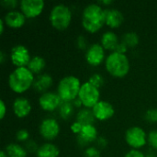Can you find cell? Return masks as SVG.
Here are the masks:
<instances>
[{
	"instance_id": "obj_10",
	"label": "cell",
	"mask_w": 157,
	"mask_h": 157,
	"mask_svg": "<svg viewBox=\"0 0 157 157\" xmlns=\"http://www.w3.org/2000/svg\"><path fill=\"white\" fill-rule=\"evenodd\" d=\"M22 13L28 18L38 17L43 10V0H21L19 3Z\"/></svg>"
},
{
	"instance_id": "obj_21",
	"label": "cell",
	"mask_w": 157,
	"mask_h": 157,
	"mask_svg": "<svg viewBox=\"0 0 157 157\" xmlns=\"http://www.w3.org/2000/svg\"><path fill=\"white\" fill-rule=\"evenodd\" d=\"M96 118L94 116L93 110L87 108L81 109L76 114V121L81 123L83 126L93 124Z\"/></svg>"
},
{
	"instance_id": "obj_13",
	"label": "cell",
	"mask_w": 157,
	"mask_h": 157,
	"mask_svg": "<svg viewBox=\"0 0 157 157\" xmlns=\"http://www.w3.org/2000/svg\"><path fill=\"white\" fill-rule=\"evenodd\" d=\"M94 116L98 121H107L114 115L113 106L105 100H100L92 109Z\"/></svg>"
},
{
	"instance_id": "obj_6",
	"label": "cell",
	"mask_w": 157,
	"mask_h": 157,
	"mask_svg": "<svg viewBox=\"0 0 157 157\" xmlns=\"http://www.w3.org/2000/svg\"><path fill=\"white\" fill-rule=\"evenodd\" d=\"M99 97L100 93L98 88L91 85L89 82H86L81 86L78 98L82 101L83 106H85V108L93 109L94 106L100 101Z\"/></svg>"
},
{
	"instance_id": "obj_12",
	"label": "cell",
	"mask_w": 157,
	"mask_h": 157,
	"mask_svg": "<svg viewBox=\"0 0 157 157\" xmlns=\"http://www.w3.org/2000/svg\"><path fill=\"white\" fill-rule=\"evenodd\" d=\"M105 58V49L99 43H94L88 47L86 52V60L92 66L99 65Z\"/></svg>"
},
{
	"instance_id": "obj_40",
	"label": "cell",
	"mask_w": 157,
	"mask_h": 157,
	"mask_svg": "<svg viewBox=\"0 0 157 157\" xmlns=\"http://www.w3.org/2000/svg\"><path fill=\"white\" fill-rule=\"evenodd\" d=\"M5 60H6V54L3 51H1L0 52V63H3L5 62Z\"/></svg>"
},
{
	"instance_id": "obj_8",
	"label": "cell",
	"mask_w": 157,
	"mask_h": 157,
	"mask_svg": "<svg viewBox=\"0 0 157 157\" xmlns=\"http://www.w3.org/2000/svg\"><path fill=\"white\" fill-rule=\"evenodd\" d=\"M10 59L12 63L17 67H26L31 60L29 50L25 46L20 44L16 45L12 48Z\"/></svg>"
},
{
	"instance_id": "obj_39",
	"label": "cell",
	"mask_w": 157,
	"mask_h": 157,
	"mask_svg": "<svg viewBox=\"0 0 157 157\" xmlns=\"http://www.w3.org/2000/svg\"><path fill=\"white\" fill-rule=\"evenodd\" d=\"M73 105H74L75 108H80V107L83 105V103H82V101L79 99V98H76L73 101Z\"/></svg>"
},
{
	"instance_id": "obj_22",
	"label": "cell",
	"mask_w": 157,
	"mask_h": 157,
	"mask_svg": "<svg viewBox=\"0 0 157 157\" xmlns=\"http://www.w3.org/2000/svg\"><path fill=\"white\" fill-rule=\"evenodd\" d=\"M45 65L46 63L44 58L41 56H34L31 58L27 67L32 74H40L45 68Z\"/></svg>"
},
{
	"instance_id": "obj_42",
	"label": "cell",
	"mask_w": 157,
	"mask_h": 157,
	"mask_svg": "<svg viewBox=\"0 0 157 157\" xmlns=\"http://www.w3.org/2000/svg\"><path fill=\"white\" fill-rule=\"evenodd\" d=\"M4 31V20L0 19V33L2 34Z\"/></svg>"
},
{
	"instance_id": "obj_37",
	"label": "cell",
	"mask_w": 157,
	"mask_h": 157,
	"mask_svg": "<svg viewBox=\"0 0 157 157\" xmlns=\"http://www.w3.org/2000/svg\"><path fill=\"white\" fill-rule=\"evenodd\" d=\"M97 144H98V146L100 147V148H105L107 145H108V141L106 138L104 137H98V140H97Z\"/></svg>"
},
{
	"instance_id": "obj_27",
	"label": "cell",
	"mask_w": 157,
	"mask_h": 157,
	"mask_svg": "<svg viewBox=\"0 0 157 157\" xmlns=\"http://www.w3.org/2000/svg\"><path fill=\"white\" fill-rule=\"evenodd\" d=\"M84 157H100V152L97 147L90 146L86 149Z\"/></svg>"
},
{
	"instance_id": "obj_4",
	"label": "cell",
	"mask_w": 157,
	"mask_h": 157,
	"mask_svg": "<svg viewBox=\"0 0 157 157\" xmlns=\"http://www.w3.org/2000/svg\"><path fill=\"white\" fill-rule=\"evenodd\" d=\"M81 86L80 80L77 77L68 75L61 79L59 82L57 93L63 101H74L78 98Z\"/></svg>"
},
{
	"instance_id": "obj_38",
	"label": "cell",
	"mask_w": 157,
	"mask_h": 157,
	"mask_svg": "<svg viewBox=\"0 0 157 157\" xmlns=\"http://www.w3.org/2000/svg\"><path fill=\"white\" fill-rule=\"evenodd\" d=\"M0 119H3L5 117V114L6 112V108L5 105V102L3 100H0Z\"/></svg>"
},
{
	"instance_id": "obj_1",
	"label": "cell",
	"mask_w": 157,
	"mask_h": 157,
	"mask_svg": "<svg viewBox=\"0 0 157 157\" xmlns=\"http://www.w3.org/2000/svg\"><path fill=\"white\" fill-rule=\"evenodd\" d=\"M106 23L105 9L98 4L86 6L82 13V24L85 29L94 33L99 30Z\"/></svg>"
},
{
	"instance_id": "obj_11",
	"label": "cell",
	"mask_w": 157,
	"mask_h": 157,
	"mask_svg": "<svg viewBox=\"0 0 157 157\" xmlns=\"http://www.w3.org/2000/svg\"><path fill=\"white\" fill-rule=\"evenodd\" d=\"M39 103L43 110L53 111L56 109L60 108L61 104L63 103V100L58 95V93L45 92L40 97Z\"/></svg>"
},
{
	"instance_id": "obj_35",
	"label": "cell",
	"mask_w": 157,
	"mask_h": 157,
	"mask_svg": "<svg viewBox=\"0 0 157 157\" xmlns=\"http://www.w3.org/2000/svg\"><path fill=\"white\" fill-rule=\"evenodd\" d=\"M82 128H83V125H82L81 123L77 122V121L74 122V123L71 125V130H72V132H75V133H76V134H78V133L81 132Z\"/></svg>"
},
{
	"instance_id": "obj_14",
	"label": "cell",
	"mask_w": 157,
	"mask_h": 157,
	"mask_svg": "<svg viewBox=\"0 0 157 157\" xmlns=\"http://www.w3.org/2000/svg\"><path fill=\"white\" fill-rule=\"evenodd\" d=\"M96 140H98V130L93 124L83 126L81 132L77 134V143L80 146H86Z\"/></svg>"
},
{
	"instance_id": "obj_32",
	"label": "cell",
	"mask_w": 157,
	"mask_h": 157,
	"mask_svg": "<svg viewBox=\"0 0 157 157\" xmlns=\"http://www.w3.org/2000/svg\"><path fill=\"white\" fill-rule=\"evenodd\" d=\"M0 4H1L3 6H5L6 8L12 9V8H14V7L17 6V0H3V1H1Z\"/></svg>"
},
{
	"instance_id": "obj_3",
	"label": "cell",
	"mask_w": 157,
	"mask_h": 157,
	"mask_svg": "<svg viewBox=\"0 0 157 157\" xmlns=\"http://www.w3.org/2000/svg\"><path fill=\"white\" fill-rule=\"evenodd\" d=\"M106 69L115 77L125 76L130 70V62L128 57L123 53L112 52L106 58Z\"/></svg>"
},
{
	"instance_id": "obj_5",
	"label": "cell",
	"mask_w": 157,
	"mask_h": 157,
	"mask_svg": "<svg viewBox=\"0 0 157 157\" xmlns=\"http://www.w3.org/2000/svg\"><path fill=\"white\" fill-rule=\"evenodd\" d=\"M72 20V11L66 5L58 4L54 6L50 13V21L58 30H64Z\"/></svg>"
},
{
	"instance_id": "obj_36",
	"label": "cell",
	"mask_w": 157,
	"mask_h": 157,
	"mask_svg": "<svg viewBox=\"0 0 157 157\" xmlns=\"http://www.w3.org/2000/svg\"><path fill=\"white\" fill-rule=\"evenodd\" d=\"M127 50H128V47L121 41V42H120V43L118 44V46H117L115 52H119V53H123V54H125V52H127Z\"/></svg>"
},
{
	"instance_id": "obj_20",
	"label": "cell",
	"mask_w": 157,
	"mask_h": 157,
	"mask_svg": "<svg viewBox=\"0 0 157 157\" xmlns=\"http://www.w3.org/2000/svg\"><path fill=\"white\" fill-rule=\"evenodd\" d=\"M59 154H60V150L55 144L51 143H46L39 147L36 155L37 157H58Z\"/></svg>"
},
{
	"instance_id": "obj_29",
	"label": "cell",
	"mask_w": 157,
	"mask_h": 157,
	"mask_svg": "<svg viewBox=\"0 0 157 157\" xmlns=\"http://www.w3.org/2000/svg\"><path fill=\"white\" fill-rule=\"evenodd\" d=\"M145 119L149 122H157V109H150L145 113Z\"/></svg>"
},
{
	"instance_id": "obj_16",
	"label": "cell",
	"mask_w": 157,
	"mask_h": 157,
	"mask_svg": "<svg viewBox=\"0 0 157 157\" xmlns=\"http://www.w3.org/2000/svg\"><path fill=\"white\" fill-rule=\"evenodd\" d=\"M105 14H106V24L112 29L120 27L124 21L123 14L116 8L105 9Z\"/></svg>"
},
{
	"instance_id": "obj_24",
	"label": "cell",
	"mask_w": 157,
	"mask_h": 157,
	"mask_svg": "<svg viewBox=\"0 0 157 157\" xmlns=\"http://www.w3.org/2000/svg\"><path fill=\"white\" fill-rule=\"evenodd\" d=\"M75 112V106L70 101H63L59 108V114L63 120H69Z\"/></svg>"
},
{
	"instance_id": "obj_9",
	"label": "cell",
	"mask_w": 157,
	"mask_h": 157,
	"mask_svg": "<svg viewBox=\"0 0 157 157\" xmlns=\"http://www.w3.org/2000/svg\"><path fill=\"white\" fill-rule=\"evenodd\" d=\"M60 132V125L53 118L44 119L40 125V133L45 140L51 141L58 136Z\"/></svg>"
},
{
	"instance_id": "obj_30",
	"label": "cell",
	"mask_w": 157,
	"mask_h": 157,
	"mask_svg": "<svg viewBox=\"0 0 157 157\" xmlns=\"http://www.w3.org/2000/svg\"><path fill=\"white\" fill-rule=\"evenodd\" d=\"M16 138L17 141L19 142H26V141H29V133L27 130H19L17 131V134H16Z\"/></svg>"
},
{
	"instance_id": "obj_26",
	"label": "cell",
	"mask_w": 157,
	"mask_h": 157,
	"mask_svg": "<svg viewBox=\"0 0 157 157\" xmlns=\"http://www.w3.org/2000/svg\"><path fill=\"white\" fill-rule=\"evenodd\" d=\"M91 85H93L94 86L99 88L103 86L104 84V78L100 74H94L90 76L89 81H88Z\"/></svg>"
},
{
	"instance_id": "obj_15",
	"label": "cell",
	"mask_w": 157,
	"mask_h": 157,
	"mask_svg": "<svg viewBox=\"0 0 157 157\" xmlns=\"http://www.w3.org/2000/svg\"><path fill=\"white\" fill-rule=\"evenodd\" d=\"M13 110L17 117L24 118L28 116L31 111L30 102L23 97L17 98L13 102Z\"/></svg>"
},
{
	"instance_id": "obj_25",
	"label": "cell",
	"mask_w": 157,
	"mask_h": 157,
	"mask_svg": "<svg viewBox=\"0 0 157 157\" xmlns=\"http://www.w3.org/2000/svg\"><path fill=\"white\" fill-rule=\"evenodd\" d=\"M139 36L135 32H127L123 34L122 36V42L128 47V48H134L139 43Z\"/></svg>"
},
{
	"instance_id": "obj_31",
	"label": "cell",
	"mask_w": 157,
	"mask_h": 157,
	"mask_svg": "<svg viewBox=\"0 0 157 157\" xmlns=\"http://www.w3.org/2000/svg\"><path fill=\"white\" fill-rule=\"evenodd\" d=\"M25 147H26L25 149H26L27 151L30 152V153H34V152L37 153V151H38V149H39L37 144H36L33 140H29V141H27V142H26V144H25Z\"/></svg>"
},
{
	"instance_id": "obj_43",
	"label": "cell",
	"mask_w": 157,
	"mask_h": 157,
	"mask_svg": "<svg viewBox=\"0 0 157 157\" xmlns=\"http://www.w3.org/2000/svg\"><path fill=\"white\" fill-rule=\"evenodd\" d=\"M0 157H8V155H6V153L5 151H1L0 152Z\"/></svg>"
},
{
	"instance_id": "obj_23",
	"label": "cell",
	"mask_w": 157,
	"mask_h": 157,
	"mask_svg": "<svg viewBox=\"0 0 157 157\" xmlns=\"http://www.w3.org/2000/svg\"><path fill=\"white\" fill-rule=\"evenodd\" d=\"M5 152L8 157H27V150L17 144H10L6 145Z\"/></svg>"
},
{
	"instance_id": "obj_41",
	"label": "cell",
	"mask_w": 157,
	"mask_h": 157,
	"mask_svg": "<svg viewBox=\"0 0 157 157\" xmlns=\"http://www.w3.org/2000/svg\"><path fill=\"white\" fill-rule=\"evenodd\" d=\"M98 3H99V4H101V5H105V6H107V5H110V4H112V1H111V0H103V1H99Z\"/></svg>"
},
{
	"instance_id": "obj_2",
	"label": "cell",
	"mask_w": 157,
	"mask_h": 157,
	"mask_svg": "<svg viewBox=\"0 0 157 157\" xmlns=\"http://www.w3.org/2000/svg\"><path fill=\"white\" fill-rule=\"evenodd\" d=\"M34 80V75L28 67H17L9 75L8 85L12 91L23 93L33 85Z\"/></svg>"
},
{
	"instance_id": "obj_28",
	"label": "cell",
	"mask_w": 157,
	"mask_h": 157,
	"mask_svg": "<svg viewBox=\"0 0 157 157\" xmlns=\"http://www.w3.org/2000/svg\"><path fill=\"white\" fill-rule=\"evenodd\" d=\"M148 143L154 149L157 150V130L152 131L148 134Z\"/></svg>"
},
{
	"instance_id": "obj_17",
	"label": "cell",
	"mask_w": 157,
	"mask_h": 157,
	"mask_svg": "<svg viewBox=\"0 0 157 157\" xmlns=\"http://www.w3.org/2000/svg\"><path fill=\"white\" fill-rule=\"evenodd\" d=\"M25 19H26L25 15L22 12L17 11V10H11L7 12L4 17L5 23L7 26L11 28H15V29L22 27L25 23Z\"/></svg>"
},
{
	"instance_id": "obj_18",
	"label": "cell",
	"mask_w": 157,
	"mask_h": 157,
	"mask_svg": "<svg viewBox=\"0 0 157 157\" xmlns=\"http://www.w3.org/2000/svg\"><path fill=\"white\" fill-rule=\"evenodd\" d=\"M52 85V77L49 74H41L38 75L37 78H35L32 86L36 91L45 93V91L48 90Z\"/></svg>"
},
{
	"instance_id": "obj_7",
	"label": "cell",
	"mask_w": 157,
	"mask_h": 157,
	"mask_svg": "<svg viewBox=\"0 0 157 157\" xmlns=\"http://www.w3.org/2000/svg\"><path fill=\"white\" fill-rule=\"evenodd\" d=\"M125 140L127 144L134 149L144 147L148 141L146 132L142 128L137 126L131 127L127 130L125 133Z\"/></svg>"
},
{
	"instance_id": "obj_33",
	"label": "cell",
	"mask_w": 157,
	"mask_h": 157,
	"mask_svg": "<svg viewBox=\"0 0 157 157\" xmlns=\"http://www.w3.org/2000/svg\"><path fill=\"white\" fill-rule=\"evenodd\" d=\"M125 157H146V156H145V155H144L143 152H141V151H139V150H137V149H132V150L129 151V152L125 155Z\"/></svg>"
},
{
	"instance_id": "obj_19",
	"label": "cell",
	"mask_w": 157,
	"mask_h": 157,
	"mask_svg": "<svg viewBox=\"0 0 157 157\" xmlns=\"http://www.w3.org/2000/svg\"><path fill=\"white\" fill-rule=\"evenodd\" d=\"M119 43V38L117 34L113 31H106L105 33H103L100 44L103 46L104 49L115 52Z\"/></svg>"
},
{
	"instance_id": "obj_34",
	"label": "cell",
	"mask_w": 157,
	"mask_h": 157,
	"mask_svg": "<svg viewBox=\"0 0 157 157\" xmlns=\"http://www.w3.org/2000/svg\"><path fill=\"white\" fill-rule=\"evenodd\" d=\"M76 43H77L78 48L81 49V50L86 49V46H87V45H86V38H85L83 35H79V36H78L77 40H76Z\"/></svg>"
}]
</instances>
